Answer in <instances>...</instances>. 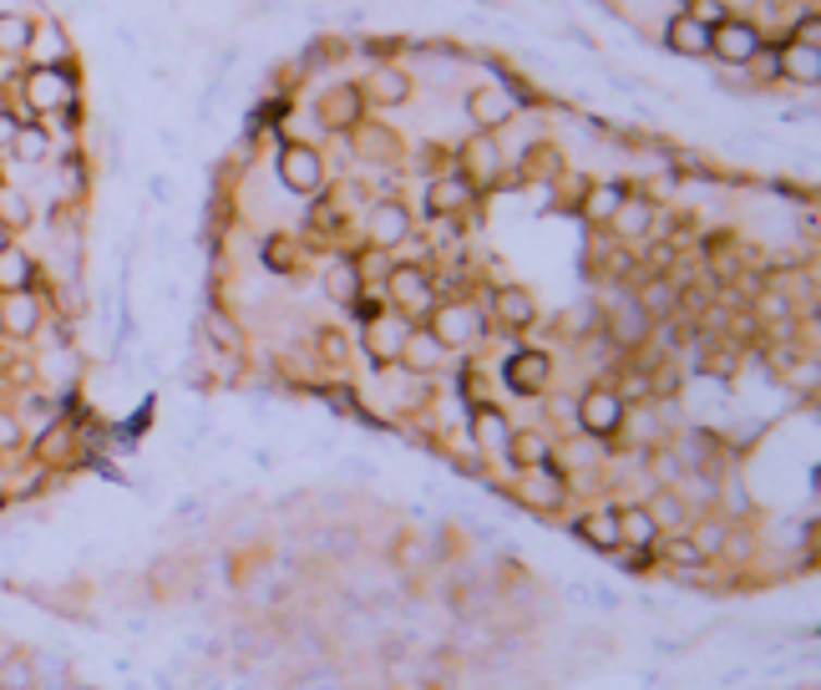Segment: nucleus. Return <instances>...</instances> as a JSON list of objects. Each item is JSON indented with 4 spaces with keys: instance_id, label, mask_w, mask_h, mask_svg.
I'll list each match as a JSON object with an SVG mask.
<instances>
[{
    "instance_id": "nucleus-1",
    "label": "nucleus",
    "mask_w": 821,
    "mask_h": 690,
    "mask_svg": "<svg viewBox=\"0 0 821 690\" xmlns=\"http://www.w3.org/2000/svg\"><path fill=\"white\" fill-rule=\"evenodd\" d=\"M624 412H629V401L618 397V391H609V386H588L584 397H578V407H573V426L593 441H609V437L624 432Z\"/></svg>"
},
{
    "instance_id": "nucleus-2",
    "label": "nucleus",
    "mask_w": 821,
    "mask_h": 690,
    "mask_svg": "<svg viewBox=\"0 0 821 690\" xmlns=\"http://www.w3.org/2000/svg\"><path fill=\"white\" fill-rule=\"evenodd\" d=\"M26 112L30 118H41V112H61V107H72L76 87L72 76H66V66H30L26 72Z\"/></svg>"
},
{
    "instance_id": "nucleus-3",
    "label": "nucleus",
    "mask_w": 821,
    "mask_h": 690,
    "mask_svg": "<svg viewBox=\"0 0 821 690\" xmlns=\"http://www.w3.org/2000/svg\"><path fill=\"white\" fill-rule=\"evenodd\" d=\"M431 336H437L441 351H467V346H477V336H482V315L471 305H437L431 310Z\"/></svg>"
},
{
    "instance_id": "nucleus-4",
    "label": "nucleus",
    "mask_w": 821,
    "mask_h": 690,
    "mask_svg": "<svg viewBox=\"0 0 821 690\" xmlns=\"http://www.w3.org/2000/svg\"><path fill=\"white\" fill-rule=\"evenodd\" d=\"M710 57L725 61V66H750V61L761 57V31L750 26V21H720L710 31Z\"/></svg>"
},
{
    "instance_id": "nucleus-5",
    "label": "nucleus",
    "mask_w": 821,
    "mask_h": 690,
    "mask_svg": "<svg viewBox=\"0 0 821 690\" xmlns=\"http://www.w3.org/2000/svg\"><path fill=\"white\" fill-rule=\"evenodd\" d=\"M502 376H507V386H513L517 397H543L548 382H553V355L538 351V346H523V351L507 355Z\"/></svg>"
},
{
    "instance_id": "nucleus-6",
    "label": "nucleus",
    "mask_w": 821,
    "mask_h": 690,
    "mask_svg": "<svg viewBox=\"0 0 821 690\" xmlns=\"http://www.w3.org/2000/svg\"><path fill=\"white\" fill-rule=\"evenodd\" d=\"M279 183L290 193H305V198H315V193L324 189V162L315 147L305 143H290L284 153H279Z\"/></svg>"
},
{
    "instance_id": "nucleus-7",
    "label": "nucleus",
    "mask_w": 821,
    "mask_h": 690,
    "mask_svg": "<svg viewBox=\"0 0 821 690\" xmlns=\"http://www.w3.org/2000/svg\"><path fill=\"white\" fill-rule=\"evenodd\" d=\"M517 483V503L523 508H532V513H557L563 508V477H557V468H528V472H513Z\"/></svg>"
},
{
    "instance_id": "nucleus-8",
    "label": "nucleus",
    "mask_w": 821,
    "mask_h": 690,
    "mask_svg": "<svg viewBox=\"0 0 821 690\" xmlns=\"http://www.w3.org/2000/svg\"><path fill=\"white\" fill-rule=\"evenodd\" d=\"M385 290H391V305L401 315H426L431 310V275L421 265H396L385 275Z\"/></svg>"
},
{
    "instance_id": "nucleus-9",
    "label": "nucleus",
    "mask_w": 821,
    "mask_h": 690,
    "mask_svg": "<svg viewBox=\"0 0 821 690\" xmlns=\"http://www.w3.org/2000/svg\"><path fill=\"white\" fill-rule=\"evenodd\" d=\"M492 315H498L502 330H528L538 320V305L523 285H502V290H492Z\"/></svg>"
},
{
    "instance_id": "nucleus-10",
    "label": "nucleus",
    "mask_w": 821,
    "mask_h": 690,
    "mask_svg": "<svg viewBox=\"0 0 821 690\" xmlns=\"http://www.w3.org/2000/svg\"><path fill=\"white\" fill-rule=\"evenodd\" d=\"M366 234L370 244H381V250H396V244H406L410 239V214L401 204H376L366 219Z\"/></svg>"
},
{
    "instance_id": "nucleus-11",
    "label": "nucleus",
    "mask_w": 821,
    "mask_h": 690,
    "mask_svg": "<svg viewBox=\"0 0 821 690\" xmlns=\"http://www.w3.org/2000/svg\"><path fill=\"white\" fill-rule=\"evenodd\" d=\"M0 330H5V336H15V340L36 336V330H41V305H36V294H30V290L5 294V300H0Z\"/></svg>"
},
{
    "instance_id": "nucleus-12",
    "label": "nucleus",
    "mask_w": 821,
    "mask_h": 690,
    "mask_svg": "<svg viewBox=\"0 0 821 690\" xmlns=\"http://www.w3.org/2000/svg\"><path fill=\"white\" fill-rule=\"evenodd\" d=\"M649 336V315L634 300H624V305L609 310V340H614L618 351H634V346H645Z\"/></svg>"
},
{
    "instance_id": "nucleus-13",
    "label": "nucleus",
    "mask_w": 821,
    "mask_h": 690,
    "mask_svg": "<svg viewBox=\"0 0 821 690\" xmlns=\"http://www.w3.org/2000/svg\"><path fill=\"white\" fill-rule=\"evenodd\" d=\"M573 529H578V538H584V544L599 548V554H618V508H614V503H609V508H593V513H584Z\"/></svg>"
},
{
    "instance_id": "nucleus-14",
    "label": "nucleus",
    "mask_w": 821,
    "mask_h": 690,
    "mask_svg": "<svg viewBox=\"0 0 821 690\" xmlns=\"http://www.w3.org/2000/svg\"><path fill=\"white\" fill-rule=\"evenodd\" d=\"M654 544H660V529H654L645 503L618 508V548H654Z\"/></svg>"
},
{
    "instance_id": "nucleus-15",
    "label": "nucleus",
    "mask_w": 821,
    "mask_h": 690,
    "mask_svg": "<svg viewBox=\"0 0 821 690\" xmlns=\"http://www.w3.org/2000/svg\"><path fill=\"white\" fill-rule=\"evenodd\" d=\"M507 462H513V472L553 468V441H548L543 432H513V441H507Z\"/></svg>"
},
{
    "instance_id": "nucleus-16",
    "label": "nucleus",
    "mask_w": 821,
    "mask_h": 690,
    "mask_svg": "<svg viewBox=\"0 0 821 690\" xmlns=\"http://www.w3.org/2000/svg\"><path fill=\"white\" fill-rule=\"evenodd\" d=\"M649 518H654V529L660 533H685L695 513L685 508V498H679L675 487H654V498H649Z\"/></svg>"
},
{
    "instance_id": "nucleus-17",
    "label": "nucleus",
    "mask_w": 821,
    "mask_h": 690,
    "mask_svg": "<svg viewBox=\"0 0 821 690\" xmlns=\"http://www.w3.org/2000/svg\"><path fill=\"white\" fill-rule=\"evenodd\" d=\"M467 112L482 122V128H498V122H507L517 112V102H513V92L507 87H482V92H471Z\"/></svg>"
},
{
    "instance_id": "nucleus-18",
    "label": "nucleus",
    "mask_w": 821,
    "mask_h": 690,
    "mask_svg": "<svg viewBox=\"0 0 821 690\" xmlns=\"http://www.w3.org/2000/svg\"><path fill=\"white\" fill-rule=\"evenodd\" d=\"M654 558H660V564H670V569H685V573H700L704 564H710L700 548L689 544V533H660V544H654Z\"/></svg>"
},
{
    "instance_id": "nucleus-19",
    "label": "nucleus",
    "mask_w": 821,
    "mask_h": 690,
    "mask_svg": "<svg viewBox=\"0 0 821 690\" xmlns=\"http://www.w3.org/2000/svg\"><path fill=\"white\" fill-rule=\"evenodd\" d=\"M441 355H446V351L437 346V336H431V330H410L396 361H401V366H410L416 376H426V371H437V366H441Z\"/></svg>"
},
{
    "instance_id": "nucleus-20",
    "label": "nucleus",
    "mask_w": 821,
    "mask_h": 690,
    "mask_svg": "<svg viewBox=\"0 0 821 690\" xmlns=\"http://www.w3.org/2000/svg\"><path fill=\"white\" fill-rule=\"evenodd\" d=\"M36 285V259L26 250H0V294H21Z\"/></svg>"
},
{
    "instance_id": "nucleus-21",
    "label": "nucleus",
    "mask_w": 821,
    "mask_h": 690,
    "mask_svg": "<svg viewBox=\"0 0 821 690\" xmlns=\"http://www.w3.org/2000/svg\"><path fill=\"white\" fill-rule=\"evenodd\" d=\"M634 305L645 310L649 320H660V315H670V310L679 305V290H675V279H664V275L645 279V285H639V290H634Z\"/></svg>"
},
{
    "instance_id": "nucleus-22",
    "label": "nucleus",
    "mask_w": 821,
    "mask_h": 690,
    "mask_svg": "<svg viewBox=\"0 0 821 690\" xmlns=\"http://www.w3.org/2000/svg\"><path fill=\"white\" fill-rule=\"evenodd\" d=\"M324 294H330L335 305L351 310L355 300H360V265H351V259H335V265L324 269Z\"/></svg>"
},
{
    "instance_id": "nucleus-23",
    "label": "nucleus",
    "mask_w": 821,
    "mask_h": 690,
    "mask_svg": "<svg viewBox=\"0 0 821 690\" xmlns=\"http://www.w3.org/2000/svg\"><path fill=\"white\" fill-rule=\"evenodd\" d=\"M649 223H654V204H649V198H634V204L624 198V204H618V214L609 219V229H614L618 239H645Z\"/></svg>"
},
{
    "instance_id": "nucleus-24",
    "label": "nucleus",
    "mask_w": 821,
    "mask_h": 690,
    "mask_svg": "<svg viewBox=\"0 0 821 690\" xmlns=\"http://www.w3.org/2000/svg\"><path fill=\"white\" fill-rule=\"evenodd\" d=\"M670 46L685 57H710V26H700L695 15H675L670 21Z\"/></svg>"
},
{
    "instance_id": "nucleus-25",
    "label": "nucleus",
    "mask_w": 821,
    "mask_h": 690,
    "mask_svg": "<svg viewBox=\"0 0 821 690\" xmlns=\"http://www.w3.org/2000/svg\"><path fill=\"white\" fill-rule=\"evenodd\" d=\"M689 544L700 548L704 558H720V548H725V533H731V523H720L715 513H695L689 518Z\"/></svg>"
},
{
    "instance_id": "nucleus-26",
    "label": "nucleus",
    "mask_w": 821,
    "mask_h": 690,
    "mask_svg": "<svg viewBox=\"0 0 821 690\" xmlns=\"http://www.w3.org/2000/svg\"><path fill=\"white\" fill-rule=\"evenodd\" d=\"M471 426H477V441H482V452H492V457H507V441H513V426L502 422V412H492V407H482V412L471 416Z\"/></svg>"
},
{
    "instance_id": "nucleus-27",
    "label": "nucleus",
    "mask_w": 821,
    "mask_h": 690,
    "mask_svg": "<svg viewBox=\"0 0 821 690\" xmlns=\"http://www.w3.org/2000/svg\"><path fill=\"white\" fill-rule=\"evenodd\" d=\"M781 72L792 76V82H817L821 76V57H817V46H801V41H792L786 51H781Z\"/></svg>"
},
{
    "instance_id": "nucleus-28",
    "label": "nucleus",
    "mask_w": 821,
    "mask_h": 690,
    "mask_svg": "<svg viewBox=\"0 0 821 690\" xmlns=\"http://www.w3.org/2000/svg\"><path fill=\"white\" fill-rule=\"evenodd\" d=\"M30 452H36V462H61V457L72 452V426L66 422H51L36 432V441H30Z\"/></svg>"
},
{
    "instance_id": "nucleus-29",
    "label": "nucleus",
    "mask_w": 821,
    "mask_h": 690,
    "mask_svg": "<svg viewBox=\"0 0 821 690\" xmlns=\"http://www.w3.org/2000/svg\"><path fill=\"white\" fill-rule=\"evenodd\" d=\"M204 336H208V346H219V351H244V330H238L223 310H204Z\"/></svg>"
},
{
    "instance_id": "nucleus-30",
    "label": "nucleus",
    "mask_w": 821,
    "mask_h": 690,
    "mask_svg": "<svg viewBox=\"0 0 821 690\" xmlns=\"http://www.w3.org/2000/svg\"><path fill=\"white\" fill-rule=\"evenodd\" d=\"M30 57H36V66H61V57H66V41H61L57 26H41L36 21V31H30Z\"/></svg>"
},
{
    "instance_id": "nucleus-31",
    "label": "nucleus",
    "mask_w": 821,
    "mask_h": 690,
    "mask_svg": "<svg viewBox=\"0 0 821 690\" xmlns=\"http://www.w3.org/2000/svg\"><path fill=\"white\" fill-rule=\"evenodd\" d=\"M0 690H36V661L11 650L5 661H0Z\"/></svg>"
},
{
    "instance_id": "nucleus-32",
    "label": "nucleus",
    "mask_w": 821,
    "mask_h": 690,
    "mask_svg": "<svg viewBox=\"0 0 821 690\" xmlns=\"http://www.w3.org/2000/svg\"><path fill=\"white\" fill-rule=\"evenodd\" d=\"M51 137L41 133V128H36V122H15V137H11V153L15 158H26V162H41L46 153H51Z\"/></svg>"
},
{
    "instance_id": "nucleus-33",
    "label": "nucleus",
    "mask_w": 821,
    "mask_h": 690,
    "mask_svg": "<svg viewBox=\"0 0 821 690\" xmlns=\"http://www.w3.org/2000/svg\"><path fill=\"white\" fill-rule=\"evenodd\" d=\"M624 198H629V193L618 189V183H599V189L588 193V204H584V214L593 223H609L618 214V204H624Z\"/></svg>"
},
{
    "instance_id": "nucleus-34",
    "label": "nucleus",
    "mask_w": 821,
    "mask_h": 690,
    "mask_svg": "<svg viewBox=\"0 0 821 690\" xmlns=\"http://www.w3.org/2000/svg\"><path fill=\"white\" fill-rule=\"evenodd\" d=\"M467 198H471V183H467V178H441L437 189L426 193V204L437 208V214H452V208H462Z\"/></svg>"
},
{
    "instance_id": "nucleus-35",
    "label": "nucleus",
    "mask_w": 821,
    "mask_h": 690,
    "mask_svg": "<svg viewBox=\"0 0 821 690\" xmlns=\"http://www.w3.org/2000/svg\"><path fill=\"white\" fill-rule=\"evenodd\" d=\"M30 31H36V21H26V15H0V57H15V51H26V46H30Z\"/></svg>"
},
{
    "instance_id": "nucleus-36",
    "label": "nucleus",
    "mask_w": 821,
    "mask_h": 690,
    "mask_svg": "<svg viewBox=\"0 0 821 690\" xmlns=\"http://www.w3.org/2000/svg\"><path fill=\"white\" fill-rule=\"evenodd\" d=\"M370 92H376V97H381V102H406L410 97V82L401 72H391V66H381V72H376V82H370Z\"/></svg>"
},
{
    "instance_id": "nucleus-37",
    "label": "nucleus",
    "mask_w": 821,
    "mask_h": 690,
    "mask_svg": "<svg viewBox=\"0 0 821 690\" xmlns=\"http://www.w3.org/2000/svg\"><path fill=\"white\" fill-rule=\"evenodd\" d=\"M21 441H26V422L15 412H0V452H15Z\"/></svg>"
},
{
    "instance_id": "nucleus-38",
    "label": "nucleus",
    "mask_w": 821,
    "mask_h": 690,
    "mask_svg": "<svg viewBox=\"0 0 821 690\" xmlns=\"http://www.w3.org/2000/svg\"><path fill=\"white\" fill-rule=\"evenodd\" d=\"M750 554H756V544H750L746 529H731V533H725V548H720V558H750Z\"/></svg>"
},
{
    "instance_id": "nucleus-39",
    "label": "nucleus",
    "mask_w": 821,
    "mask_h": 690,
    "mask_svg": "<svg viewBox=\"0 0 821 690\" xmlns=\"http://www.w3.org/2000/svg\"><path fill=\"white\" fill-rule=\"evenodd\" d=\"M0 219L11 223V229H15V223H26V219H30L26 198H21V193H5V198H0Z\"/></svg>"
},
{
    "instance_id": "nucleus-40",
    "label": "nucleus",
    "mask_w": 821,
    "mask_h": 690,
    "mask_svg": "<svg viewBox=\"0 0 821 690\" xmlns=\"http://www.w3.org/2000/svg\"><path fill=\"white\" fill-rule=\"evenodd\" d=\"M265 259H274V269H279V275H290V259H294V250H290V244H284V239H274V250H269V244H265Z\"/></svg>"
},
{
    "instance_id": "nucleus-41",
    "label": "nucleus",
    "mask_w": 821,
    "mask_h": 690,
    "mask_svg": "<svg viewBox=\"0 0 821 690\" xmlns=\"http://www.w3.org/2000/svg\"><path fill=\"white\" fill-rule=\"evenodd\" d=\"M320 346H324V355H330V361H340V355H345V340H340L335 330H324V336H320Z\"/></svg>"
},
{
    "instance_id": "nucleus-42",
    "label": "nucleus",
    "mask_w": 821,
    "mask_h": 690,
    "mask_svg": "<svg viewBox=\"0 0 821 690\" xmlns=\"http://www.w3.org/2000/svg\"><path fill=\"white\" fill-rule=\"evenodd\" d=\"M0 250H11V223L0 219Z\"/></svg>"
},
{
    "instance_id": "nucleus-43",
    "label": "nucleus",
    "mask_w": 821,
    "mask_h": 690,
    "mask_svg": "<svg viewBox=\"0 0 821 690\" xmlns=\"http://www.w3.org/2000/svg\"><path fill=\"white\" fill-rule=\"evenodd\" d=\"M396 690H431V686H416V680H410V686H396Z\"/></svg>"
}]
</instances>
